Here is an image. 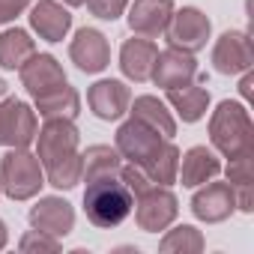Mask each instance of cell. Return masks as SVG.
<instances>
[{"label": "cell", "mask_w": 254, "mask_h": 254, "mask_svg": "<svg viewBox=\"0 0 254 254\" xmlns=\"http://www.w3.org/2000/svg\"><path fill=\"white\" fill-rule=\"evenodd\" d=\"M33 54H36V42L30 39L27 30L9 27L0 33V66L3 69H21Z\"/></svg>", "instance_id": "d4e9b609"}, {"label": "cell", "mask_w": 254, "mask_h": 254, "mask_svg": "<svg viewBox=\"0 0 254 254\" xmlns=\"http://www.w3.org/2000/svg\"><path fill=\"white\" fill-rule=\"evenodd\" d=\"M18 248H21L24 254H57V251L63 248V242L54 239V236H48V233H42V230H27V233L21 236Z\"/></svg>", "instance_id": "83f0119b"}, {"label": "cell", "mask_w": 254, "mask_h": 254, "mask_svg": "<svg viewBox=\"0 0 254 254\" xmlns=\"http://www.w3.org/2000/svg\"><path fill=\"white\" fill-rule=\"evenodd\" d=\"M129 102H132V93L123 81L117 78H105V81H96L90 90H87V105L90 111L105 120V123H114L120 120L123 114H129Z\"/></svg>", "instance_id": "4fadbf2b"}, {"label": "cell", "mask_w": 254, "mask_h": 254, "mask_svg": "<svg viewBox=\"0 0 254 254\" xmlns=\"http://www.w3.org/2000/svg\"><path fill=\"white\" fill-rule=\"evenodd\" d=\"M18 75H21L24 90L33 99L48 93V90H54V87H60V84H66V72H63V66H60V60L54 54H33L18 69Z\"/></svg>", "instance_id": "e0dca14e"}, {"label": "cell", "mask_w": 254, "mask_h": 254, "mask_svg": "<svg viewBox=\"0 0 254 254\" xmlns=\"http://www.w3.org/2000/svg\"><path fill=\"white\" fill-rule=\"evenodd\" d=\"M209 144L224 159L254 153V123L242 102L224 99L209 117Z\"/></svg>", "instance_id": "6da1fadb"}, {"label": "cell", "mask_w": 254, "mask_h": 254, "mask_svg": "<svg viewBox=\"0 0 254 254\" xmlns=\"http://www.w3.org/2000/svg\"><path fill=\"white\" fill-rule=\"evenodd\" d=\"M165 141H171V138H162L159 132L150 129V126H144V123H138V120H132V117L126 120L120 129H117V135H114L117 153L129 162V165L141 168L144 174H147V168L153 165V159L162 153Z\"/></svg>", "instance_id": "5b68a950"}, {"label": "cell", "mask_w": 254, "mask_h": 254, "mask_svg": "<svg viewBox=\"0 0 254 254\" xmlns=\"http://www.w3.org/2000/svg\"><path fill=\"white\" fill-rule=\"evenodd\" d=\"M227 183L233 189L236 209L251 215L254 212V194H251V186H254V153L227 159Z\"/></svg>", "instance_id": "7402d4cb"}, {"label": "cell", "mask_w": 254, "mask_h": 254, "mask_svg": "<svg viewBox=\"0 0 254 254\" xmlns=\"http://www.w3.org/2000/svg\"><path fill=\"white\" fill-rule=\"evenodd\" d=\"M126 9H129V27L135 36L159 39L174 15V0H132Z\"/></svg>", "instance_id": "9a60e30c"}, {"label": "cell", "mask_w": 254, "mask_h": 254, "mask_svg": "<svg viewBox=\"0 0 254 254\" xmlns=\"http://www.w3.org/2000/svg\"><path fill=\"white\" fill-rule=\"evenodd\" d=\"M165 93H168V102L180 114L183 123H197V120L206 117V108H209V90L206 87L186 84V87H177V90H165Z\"/></svg>", "instance_id": "603a6c76"}, {"label": "cell", "mask_w": 254, "mask_h": 254, "mask_svg": "<svg viewBox=\"0 0 254 254\" xmlns=\"http://www.w3.org/2000/svg\"><path fill=\"white\" fill-rule=\"evenodd\" d=\"M206 248V239H203V233L197 230V227H191V224H180V227H174V230H168L165 236H162V242H159V251H177V254H197V251H203Z\"/></svg>", "instance_id": "484cf974"}, {"label": "cell", "mask_w": 254, "mask_h": 254, "mask_svg": "<svg viewBox=\"0 0 254 254\" xmlns=\"http://www.w3.org/2000/svg\"><path fill=\"white\" fill-rule=\"evenodd\" d=\"M78 129L75 120H45L42 129H36V156L42 162V168H51L69 156L78 153Z\"/></svg>", "instance_id": "52a82bcc"}, {"label": "cell", "mask_w": 254, "mask_h": 254, "mask_svg": "<svg viewBox=\"0 0 254 254\" xmlns=\"http://www.w3.org/2000/svg\"><path fill=\"white\" fill-rule=\"evenodd\" d=\"M218 174H221V162H218V156H215L209 147L197 144V147H191V150L180 153L177 183H183L186 189H197V186H203V183L215 180Z\"/></svg>", "instance_id": "d6986e66"}, {"label": "cell", "mask_w": 254, "mask_h": 254, "mask_svg": "<svg viewBox=\"0 0 254 254\" xmlns=\"http://www.w3.org/2000/svg\"><path fill=\"white\" fill-rule=\"evenodd\" d=\"M6 242H9V230H6V224L0 221V251L6 248Z\"/></svg>", "instance_id": "1f68e13d"}, {"label": "cell", "mask_w": 254, "mask_h": 254, "mask_svg": "<svg viewBox=\"0 0 254 254\" xmlns=\"http://www.w3.org/2000/svg\"><path fill=\"white\" fill-rule=\"evenodd\" d=\"M30 224H33V230L63 239L75 230V209L63 197H39L30 209Z\"/></svg>", "instance_id": "5bb4252c"}, {"label": "cell", "mask_w": 254, "mask_h": 254, "mask_svg": "<svg viewBox=\"0 0 254 254\" xmlns=\"http://www.w3.org/2000/svg\"><path fill=\"white\" fill-rule=\"evenodd\" d=\"M239 96L245 99V102H251V96H254V72L248 69V72H242V81H239Z\"/></svg>", "instance_id": "4dcf8cb0"}, {"label": "cell", "mask_w": 254, "mask_h": 254, "mask_svg": "<svg viewBox=\"0 0 254 254\" xmlns=\"http://www.w3.org/2000/svg\"><path fill=\"white\" fill-rule=\"evenodd\" d=\"M33 0H0V24L15 21L24 9H30Z\"/></svg>", "instance_id": "f546056e"}, {"label": "cell", "mask_w": 254, "mask_h": 254, "mask_svg": "<svg viewBox=\"0 0 254 254\" xmlns=\"http://www.w3.org/2000/svg\"><path fill=\"white\" fill-rule=\"evenodd\" d=\"M69 60L84 72V75H99L111 63V45L102 30L96 27H81L75 39L69 42Z\"/></svg>", "instance_id": "8fae6325"}, {"label": "cell", "mask_w": 254, "mask_h": 254, "mask_svg": "<svg viewBox=\"0 0 254 254\" xmlns=\"http://www.w3.org/2000/svg\"><path fill=\"white\" fill-rule=\"evenodd\" d=\"M156 57H159V48H156L153 39L132 36V39H126L123 48H120V72L129 81H135V84H144L153 75Z\"/></svg>", "instance_id": "ac0fdd59"}, {"label": "cell", "mask_w": 254, "mask_h": 254, "mask_svg": "<svg viewBox=\"0 0 254 254\" xmlns=\"http://www.w3.org/2000/svg\"><path fill=\"white\" fill-rule=\"evenodd\" d=\"M36 111L21 99H0V147H30L36 141Z\"/></svg>", "instance_id": "ba28073f"}, {"label": "cell", "mask_w": 254, "mask_h": 254, "mask_svg": "<svg viewBox=\"0 0 254 254\" xmlns=\"http://www.w3.org/2000/svg\"><path fill=\"white\" fill-rule=\"evenodd\" d=\"M191 212L197 221H206V224H221L227 221L233 212H236V197H233V189L230 183H203L197 186L194 197H191Z\"/></svg>", "instance_id": "30bf717a"}, {"label": "cell", "mask_w": 254, "mask_h": 254, "mask_svg": "<svg viewBox=\"0 0 254 254\" xmlns=\"http://www.w3.org/2000/svg\"><path fill=\"white\" fill-rule=\"evenodd\" d=\"M132 206H135V197L132 191L126 189V183L117 177H102V180H93L87 183L84 189V212H87V221L102 227V230H111V227H120L126 218L132 215Z\"/></svg>", "instance_id": "7a4b0ae2"}, {"label": "cell", "mask_w": 254, "mask_h": 254, "mask_svg": "<svg viewBox=\"0 0 254 254\" xmlns=\"http://www.w3.org/2000/svg\"><path fill=\"white\" fill-rule=\"evenodd\" d=\"M84 6L90 9V15L102 21H117L126 12V6H129V0H84Z\"/></svg>", "instance_id": "f1b7e54d"}, {"label": "cell", "mask_w": 254, "mask_h": 254, "mask_svg": "<svg viewBox=\"0 0 254 254\" xmlns=\"http://www.w3.org/2000/svg\"><path fill=\"white\" fill-rule=\"evenodd\" d=\"M129 117L150 126L153 132H159L162 138H174L177 135V120L171 117L168 105L159 96H138L135 102H129Z\"/></svg>", "instance_id": "44dd1931"}, {"label": "cell", "mask_w": 254, "mask_h": 254, "mask_svg": "<svg viewBox=\"0 0 254 254\" xmlns=\"http://www.w3.org/2000/svg\"><path fill=\"white\" fill-rule=\"evenodd\" d=\"M81 171H84L81 153H75V156H69V159L45 168V183L54 186V189H60V191H69V189H75L81 183Z\"/></svg>", "instance_id": "4316f807"}, {"label": "cell", "mask_w": 254, "mask_h": 254, "mask_svg": "<svg viewBox=\"0 0 254 254\" xmlns=\"http://www.w3.org/2000/svg\"><path fill=\"white\" fill-rule=\"evenodd\" d=\"M30 27L45 42H63L72 30V12L57 0H36L30 3Z\"/></svg>", "instance_id": "2e32d148"}, {"label": "cell", "mask_w": 254, "mask_h": 254, "mask_svg": "<svg viewBox=\"0 0 254 254\" xmlns=\"http://www.w3.org/2000/svg\"><path fill=\"white\" fill-rule=\"evenodd\" d=\"M45 186V168L27 147H9L0 159V189L12 200H30Z\"/></svg>", "instance_id": "3957f363"}, {"label": "cell", "mask_w": 254, "mask_h": 254, "mask_svg": "<svg viewBox=\"0 0 254 254\" xmlns=\"http://www.w3.org/2000/svg\"><path fill=\"white\" fill-rule=\"evenodd\" d=\"M81 165H84L81 183H93L102 177H117L123 168V156L117 153V147L93 144V147H87V153H81Z\"/></svg>", "instance_id": "cb8c5ba5"}, {"label": "cell", "mask_w": 254, "mask_h": 254, "mask_svg": "<svg viewBox=\"0 0 254 254\" xmlns=\"http://www.w3.org/2000/svg\"><path fill=\"white\" fill-rule=\"evenodd\" d=\"M254 66L251 36L242 30H227L212 45V69L218 75H242Z\"/></svg>", "instance_id": "9c48e42d"}, {"label": "cell", "mask_w": 254, "mask_h": 254, "mask_svg": "<svg viewBox=\"0 0 254 254\" xmlns=\"http://www.w3.org/2000/svg\"><path fill=\"white\" fill-rule=\"evenodd\" d=\"M0 194H3V189H0Z\"/></svg>", "instance_id": "e575fe53"}, {"label": "cell", "mask_w": 254, "mask_h": 254, "mask_svg": "<svg viewBox=\"0 0 254 254\" xmlns=\"http://www.w3.org/2000/svg\"><path fill=\"white\" fill-rule=\"evenodd\" d=\"M6 96H9V84L0 78V99H6Z\"/></svg>", "instance_id": "d6a6232c"}, {"label": "cell", "mask_w": 254, "mask_h": 254, "mask_svg": "<svg viewBox=\"0 0 254 254\" xmlns=\"http://www.w3.org/2000/svg\"><path fill=\"white\" fill-rule=\"evenodd\" d=\"M212 36V21L197 9V6H183V9H174L168 27H165V39L171 48H180V51H189V54H197L206 48Z\"/></svg>", "instance_id": "8992f818"}, {"label": "cell", "mask_w": 254, "mask_h": 254, "mask_svg": "<svg viewBox=\"0 0 254 254\" xmlns=\"http://www.w3.org/2000/svg\"><path fill=\"white\" fill-rule=\"evenodd\" d=\"M197 78V60L194 54L189 51H180V48H165L159 51L156 57V66H153V75L150 81L162 90H177V87H186Z\"/></svg>", "instance_id": "7c38bea8"}, {"label": "cell", "mask_w": 254, "mask_h": 254, "mask_svg": "<svg viewBox=\"0 0 254 254\" xmlns=\"http://www.w3.org/2000/svg\"><path fill=\"white\" fill-rule=\"evenodd\" d=\"M66 6H84V0H63Z\"/></svg>", "instance_id": "836d02e7"}, {"label": "cell", "mask_w": 254, "mask_h": 254, "mask_svg": "<svg viewBox=\"0 0 254 254\" xmlns=\"http://www.w3.org/2000/svg\"><path fill=\"white\" fill-rule=\"evenodd\" d=\"M135 221L144 233H159V230H168L174 221H177V212H180V203H177V194L171 191V186H159V183H150L147 189L135 191Z\"/></svg>", "instance_id": "277c9868"}, {"label": "cell", "mask_w": 254, "mask_h": 254, "mask_svg": "<svg viewBox=\"0 0 254 254\" xmlns=\"http://www.w3.org/2000/svg\"><path fill=\"white\" fill-rule=\"evenodd\" d=\"M33 102H36L33 111L42 120H75L81 114V96L69 81L48 90V93H42V96H36Z\"/></svg>", "instance_id": "ffe728a7"}]
</instances>
